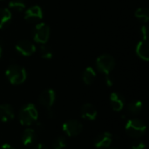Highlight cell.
<instances>
[{
	"label": "cell",
	"instance_id": "cell-16",
	"mask_svg": "<svg viewBox=\"0 0 149 149\" xmlns=\"http://www.w3.org/2000/svg\"><path fill=\"white\" fill-rule=\"evenodd\" d=\"M11 12L7 8H0V29L7 27L11 21Z\"/></svg>",
	"mask_w": 149,
	"mask_h": 149
},
{
	"label": "cell",
	"instance_id": "cell-14",
	"mask_svg": "<svg viewBox=\"0 0 149 149\" xmlns=\"http://www.w3.org/2000/svg\"><path fill=\"white\" fill-rule=\"evenodd\" d=\"M137 55L143 60L148 61L149 59V46L147 39H142L137 44L136 46Z\"/></svg>",
	"mask_w": 149,
	"mask_h": 149
},
{
	"label": "cell",
	"instance_id": "cell-9",
	"mask_svg": "<svg viewBox=\"0 0 149 149\" xmlns=\"http://www.w3.org/2000/svg\"><path fill=\"white\" fill-rule=\"evenodd\" d=\"M43 18V10L40 6L33 5L24 12V19L28 22H37Z\"/></svg>",
	"mask_w": 149,
	"mask_h": 149
},
{
	"label": "cell",
	"instance_id": "cell-10",
	"mask_svg": "<svg viewBox=\"0 0 149 149\" xmlns=\"http://www.w3.org/2000/svg\"><path fill=\"white\" fill-rule=\"evenodd\" d=\"M15 118V112L13 107L9 104L0 105V120L2 122H10Z\"/></svg>",
	"mask_w": 149,
	"mask_h": 149
},
{
	"label": "cell",
	"instance_id": "cell-17",
	"mask_svg": "<svg viewBox=\"0 0 149 149\" xmlns=\"http://www.w3.org/2000/svg\"><path fill=\"white\" fill-rule=\"evenodd\" d=\"M96 78V72L91 66L86 67L82 73V80L86 85H92Z\"/></svg>",
	"mask_w": 149,
	"mask_h": 149
},
{
	"label": "cell",
	"instance_id": "cell-4",
	"mask_svg": "<svg viewBox=\"0 0 149 149\" xmlns=\"http://www.w3.org/2000/svg\"><path fill=\"white\" fill-rule=\"evenodd\" d=\"M50 37V27L45 23H38L32 30V38L35 42L45 45Z\"/></svg>",
	"mask_w": 149,
	"mask_h": 149
},
{
	"label": "cell",
	"instance_id": "cell-21",
	"mask_svg": "<svg viewBox=\"0 0 149 149\" xmlns=\"http://www.w3.org/2000/svg\"><path fill=\"white\" fill-rule=\"evenodd\" d=\"M65 147H66V139L64 136L57 137L52 143L53 149H63Z\"/></svg>",
	"mask_w": 149,
	"mask_h": 149
},
{
	"label": "cell",
	"instance_id": "cell-19",
	"mask_svg": "<svg viewBox=\"0 0 149 149\" xmlns=\"http://www.w3.org/2000/svg\"><path fill=\"white\" fill-rule=\"evenodd\" d=\"M134 16L139 18L141 19L142 21H144L145 23L148 22L149 19V9L147 7L144 8H139L135 10L134 12Z\"/></svg>",
	"mask_w": 149,
	"mask_h": 149
},
{
	"label": "cell",
	"instance_id": "cell-3",
	"mask_svg": "<svg viewBox=\"0 0 149 149\" xmlns=\"http://www.w3.org/2000/svg\"><path fill=\"white\" fill-rule=\"evenodd\" d=\"M127 134L133 138H140L143 136L147 130L146 124L139 119H130L125 126Z\"/></svg>",
	"mask_w": 149,
	"mask_h": 149
},
{
	"label": "cell",
	"instance_id": "cell-24",
	"mask_svg": "<svg viewBox=\"0 0 149 149\" xmlns=\"http://www.w3.org/2000/svg\"><path fill=\"white\" fill-rule=\"evenodd\" d=\"M105 81H106V85L107 86H109V87H111V86H113V78L108 74V75H106V77H105Z\"/></svg>",
	"mask_w": 149,
	"mask_h": 149
},
{
	"label": "cell",
	"instance_id": "cell-5",
	"mask_svg": "<svg viewBox=\"0 0 149 149\" xmlns=\"http://www.w3.org/2000/svg\"><path fill=\"white\" fill-rule=\"evenodd\" d=\"M96 66L100 72L108 75L115 66V60L110 54H102L97 58Z\"/></svg>",
	"mask_w": 149,
	"mask_h": 149
},
{
	"label": "cell",
	"instance_id": "cell-13",
	"mask_svg": "<svg viewBox=\"0 0 149 149\" xmlns=\"http://www.w3.org/2000/svg\"><path fill=\"white\" fill-rule=\"evenodd\" d=\"M110 105L113 111L120 112L125 106V99L118 93H112L110 95Z\"/></svg>",
	"mask_w": 149,
	"mask_h": 149
},
{
	"label": "cell",
	"instance_id": "cell-26",
	"mask_svg": "<svg viewBox=\"0 0 149 149\" xmlns=\"http://www.w3.org/2000/svg\"><path fill=\"white\" fill-rule=\"evenodd\" d=\"M33 149H48L47 148V147L45 146V145H44V144H42V143H38V145H36L35 146V148Z\"/></svg>",
	"mask_w": 149,
	"mask_h": 149
},
{
	"label": "cell",
	"instance_id": "cell-2",
	"mask_svg": "<svg viewBox=\"0 0 149 149\" xmlns=\"http://www.w3.org/2000/svg\"><path fill=\"white\" fill-rule=\"evenodd\" d=\"M5 76L10 84L21 85L26 80L27 72L24 67L16 64H12L7 67L5 71Z\"/></svg>",
	"mask_w": 149,
	"mask_h": 149
},
{
	"label": "cell",
	"instance_id": "cell-7",
	"mask_svg": "<svg viewBox=\"0 0 149 149\" xmlns=\"http://www.w3.org/2000/svg\"><path fill=\"white\" fill-rule=\"evenodd\" d=\"M56 100V93L52 89H45L44 90L38 98L39 104L46 108H50L52 107Z\"/></svg>",
	"mask_w": 149,
	"mask_h": 149
},
{
	"label": "cell",
	"instance_id": "cell-15",
	"mask_svg": "<svg viewBox=\"0 0 149 149\" xmlns=\"http://www.w3.org/2000/svg\"><path fill=\"white\" fill-rule=\"evenodd\" d=\"M36 140V133L34 129L31 128H26L21 136V141L24 146H30L32 143H34Z\"/></svg>",
	"mask_w": 149,
	"mask_h": 149
},
{
	"label": "cell",
	"instance_id": "cell-22",
	"mask_svg": "<svg viewBox=\"0 0 149 149\" xmlns=\"http://www.w3.org/2000/svg\"><path fill=\"white\" fill-rule=\"evenodd\" d=\"M40 54L41 57L45 59H51L52 58V52L50 49V47H48L45 45H41L40 47Z\"/></svg>",
	"mask_w": 149,
	"mask_h": 149
},
{
	"label": "cell",
	"instance_id": "cell-1",
	"mask_svg": "<svg viewBox=\"0 0 149 149\" xmlns=\"http://www.w3.org/2000/svg\"><path fill=\"white\" fill-rule=\"evenodd\" d=\"M38 112L36 107L31 103L22 107L18 113V120L22 126H31L38 120Z\"/></svg>",
	"mask_w": 149,
	"mask_h": 149
},
{
	"label": "cell",
	"instance_id": "cell-20",
	"mask_svg": "<svg viewBox=\"0 0 149 149\" xmlns=\"http://www.w3.org/2000/svg\"><path fill=\"white\" fill-rule=\"evenodd\" d=\"M9 8L16 11H23L25 9V3L23 0H11L9 2Z\"/></svg>",
	"mask_w": 149,
	"mask_h": 149
},
{
	"label": "cell",
	"instance_id": "cell-18",
	"mask_svg": "<svg viewBox=\"0 0 149 149\" xmlns=\"http://www.w3.org/2000/svg\"><path fill=\"white\" fill-rule=\"evenodd\" d=\"M143 104L141 100H134L128 104L127 109L133 114H138L141 112Z\"/></svg>",
	"mask_w": 149,
	"mask_h": 149
},
{
	"label": "cell",
	"instance_id": "cell-25",
	"mask_svg": "<svg viewBox=\"0 0 149 149\" xmlns=\"http://www.w3.org/2000/svg\"><path fill=\"white\" fill-rule=\"evenodd\" d=\"M141 36L143 38V39H147V34H148V28L146 25L141 26Z\"/></svg>",
	"mask_w": 149,
	"mask_h": 149
},
{
	"label": "cell",
	"instance_id": "cell-8",
	"mask_svg": "<svg viewBox=\"0 0 149 149\" xmlns=\"http://www.w3.org/2000/svg\"><path fill=\"white\" fill-rule=\"evenodd\" d=\"M16 50L23 56L28 57L32 55L36 51V46L29 40H20L15 46Z\"/></svg>",
	"mask_w": 149,
	"mask_h": 149
},
{
	"label": "cell",
	"instance_id": "cell-27",
	"mask_svg": "<svg viewBox=\"0 0 149 149\" xmlns=\"http://www.w3.org/2000/svg\"><path fill=\"white\" fill-rule=\"evenodd\" d=\"M47 117L49 119H52L54 117V112L52 110H51L50 108H48V111H47Z\"/></svg>",
	"mask_w": 149,
	"mask_h": 149
},
{
	"label": "cell",
	"instance_id": "cell-28",
	"mask_svg": "<svg viewBox=\"0 0 149 149\" xmlns=\"http://www.w3.org/2000/svg\"><path fill=\"white\" fill-rule=\"evenodd\" d=\"M0 149H15L12 146L9 145V144H3L2 146H0Z\"/></svg>",
	"mask_w": 149,
	"mask_h": 149
},
{
	"label": "cell",
	"instance_id": "cell-11",
	"mask_svg": "<svg viewBox=\"0 0 149 149\" xmlns=\"http://www.w3.org/2000/svg\"><path fill=\"white\" fill-rule=\"evenodd\" d=\"M81 117L86 120H94L97 118L98 112L95 107L90 103H86L82 106L80 109Z\"/></svg>",
	"mask_w": 149,
	"mask_h": 149
},
{
	"label": "cell",
	"instance_id": "cell-12",
	"mask_svg": "<svg viewBox=\"0 0 149 149\" xmlns=\"http://www.w3.org/2000/svg\"><path fill=\"white\" fill-rule=\"evenodd\" d=\"M113 141V134L109 132H105L98 135L94 141V146L97 148H108Z\"/></svg>",
	"mask_w": 149,
	"mask_h": 149
},
{
	"label": "cell",
	"instance_id": "cell-23",
	"mask_svg": "<svg viewBox=\"0 0 149 149\" xmlns=\"http://www.w3.org/2000/svg\"><path fill=\"white\" fill-rule=\"evenodd\" d=\"M146 148V144L143 142V141H134L131 147H130V149H145Z\"/></svg>",
	"mask_w": 149,
	"mask_h": 149
},
{
	"label": "cell",
	"instance_id": "cell-6",
	"mask_svg": "<svg viewBox=\"0 0 149 149\" xmlns=\"http://www.w3.org/2000/svg\"><path fill=\"white\" fill-rule=\"evenodd\" d=\"M63 132L69 137L79 135L83 130V125L78 120H69L62 125Z\"/></svg>",
	"mask_w": 149,
	"mask_h": 149
},
{
	"label": "cell",
	"instance_id": "cell-29",
	"mask_svg": "<svg viewBox=\"0 0 149 149\" xmlns=\"http://www.w3.org/2000/svg\"><path fill=\"white\" fill-rule=\"evenodd\" d=\"M1 55H2V47H1V44H0V58H1Z\"/></svg>",
	"mask_w": 149,
	"mask_h": 149
}]
</instances>
